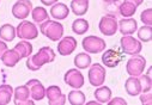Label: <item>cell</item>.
<instances>
[{"label": "cell", "mask_w": 152, "mask_h": 105, "mask_svg": "<svg viewBox=\"0 0 152 105\" xmlns=\"http://www.w3.org/2000/svg\"><path fill=\"white\" fill-rule=\"evenodd\" d=\"M59 0H41L42 5H46V6H49V5H53L55 3H58Z\"/></svg>", "instance_id": "obj_35"}, {"label": "cell", "mask_w": 152, "mask_h": 105, "mask_svg": "<svg viewBox=\"0 0 152 105\" xmlns=\"http://www.w3.org/2000/svg\"><path fill=\"white\" fill-rule=\"evenodd\" d=\"M13 96V88L11 85L3 84L0 85V105H7Z\"/></svg>", "instance_id": "obj_24"}, {"label": "cell", "mask_w": 152, "mask_h": 105, "mask_svg": "<svg viewBox=\"0 0 152 105\" xmlns=\"http://www.w3.org/2000/svg\"><path fill=\"white\" fill-rule=\"evenodd\" d=\"M118 19L114 14H105L101 18L98 28L104 36H113L118 31Z\"/></svg>", "instance_id": "obj_6"}, {"label": "cell", "mask_w": 152, "mask_h": 105, "mask_svg": "<svg viewBox=\"0 0 152 105\" xmlns=\"http://www.w3.org/2000/svg\"><path fill=\"white\" fill-rule=\"evenodd\" d=\"M122 59H124V55L118 49H108L102 55V62L108 68H115L121 62Z\"/></svg>", "instance_id": "obj_14"}, {"label": "cell", "mask_w": 152, "mask_h": 105, "mask_svg": "<svg viewBox=\"0 0 152 105\" xmlns=\"http://www.w3.org/2000/svg\"><path fill=\"white\" fill-rule=\"evenodd\" d=\"M91 56L88 53H79L74 57V64L78 69H86L91 66Z\"/></svg>", "instance_id": "obj_27"}, {"label": "cell", "mask_w": 152, "mask_h": 105, "mask_svg": "<svg viewBox=\"0 0 152 105\" xmlns=\"http://www.w3.org/2000/svg\"><path fill=\"white\" fill-rule=\"evenodd\" d=\"M46 97L48 99L49 105H64L66 104V94L61 92V88L56 85H52L46 88Z\"/></svg>", "instance_id": "obj_10"}, {"label": "cell", "mask_w": 152, "mask_h": 105, "mask_svg": "<svg viewBox=\"0 0 152 105\" xmlns=\"http://www.w3.org/2000/svg\"><path fill=\"white\" fill-rule=\"evenodd\" d=\"M55 60V53L50 47H42L35 55H30L26 57V68L32 72L39 71L41 67L47 63H50Z\"/></svg>", "instance_id": "obj_1"}, {"label": "cell", "mask_w": 152, "mask_h": 105, "mask_svg": "<svg viewBox=\"0 0 152 105\" xmlns=\"http://www.w3.org/2000/svg\"><path fill=\"white\" fill-rule=\"evenodd\" d=\"M19 60L20 56L15 49H7L1 56V61L6 67H15L19 62Z\"/></svg>", "instance_id": "obj_19"}, {"label": "cell", "mask_w": 152, "mask_h": 105, "mask_svg": "<svg viewBox=\"0 0 152 105\" xmlns=\"http://www.w3.org/2000/svg\"><path fill=\"white\" fill-rule=\"evenodd\" d=\"M64 81L66 85L71 86L72 88H80L84 85V75L82 74L80 71L77 69H68V71L65 73L64 77Z\"/></svg>", "instance_id": "obj_12"}, {"label": "cell", "mask_w": 152, "mask_h": 105, "mask_svg": "<svg viewBox=\"0 0 152 105\" xmlns=\"http://www.w3.org/2000/svg\"><path fill=\"white\" fill-rule=\"evenodd\" d=\"M104 3H108V4H114V3H116L119 1V0H103Z\"/></svg>", "instance_id": "obj_37"}, {"label": "cell", "mask_w": 152, "mask_h": 105, "mask_svg": "<svg viewBox=\"0 0 152 105\" xmlns=\"http://www.w3.org/2000/svg\"><path fill=\"white\" fill-rule=\"evenodd\" d=\"M25 85L28 86L29 94L32 100H42L46 97V88L40 80L30 79Z\"/></svg>", "instance_id": "obj_13"}, {"label": "cell", "mask_w": 152, "mask_h": 105, "mask_svg": "<svg viewBox=\"0 0 152 105\" xmlns=\"http://www.w3.org/2000/svg\"><path fill=\"white\" fill-rule=\"evenodd\" d=\"M69 14V9L67 7L66 4L64 3H55L52 5L50 7V16L54 18V19H58V20H62V19H66Z\"/></svg>", "instance_id": "obj_18"}, {"label": "cell", "mask_w": 152, "mask_h": 105, "mask_svg": "<svg viewBox=\"0 0 152 105\" xmlns=\"http://www.w3.org/2000/svg\"><path fill=\"white\" fill-rule=\"evenodd\" d=\"M40 31L47 38L53 42H58L64 36V25L59 22L47 19L40 24Z\"/></svg>", "instance_id": "obj_3"}, {"label": "cell", "mask_w": 152, "mask_h": 105, "mask_svg": "<svg viewBox=\"0 0 152 105\" xmlns=\"http://www.w3.org/2000/svg\"><path fill=\"white\" fill-rule=\"evenodd\" d=\"M32 11V3L30 0H18L12 6V14L17 19H25Z\"/></svg>", "instance_id": "obj_11"}, {"label": "cell", "mask_w": 152, "mask_h": 105, "mask_svg": "<svg viewBox=\"0 0 152 105\" xmlns=\"http://www.w3.org/2000/svg\"><path fill=\"white\" fill-rule=\"evenodd\" d=\"M20 56V59H26L31 55L32 53V44L30 42H28L26 40L25 41H20L19 43H17L13 48Z\"/></svg>", "instance_id": "obj_25"}, {"label": "cell", "mask_w": 152, "mask_h": 105, "mask_svg": "<svg viewBox=\"0 0 152 105\" xmlns=\"http://www.w3.org/2000/svg\"><path fill=\"white\" fill-rule=\"evenodd\" d=\"M131 1H133L134 4H137V6H139V5H141L144 3V0H131Z\"/></svg>", "instance_id": "obj_36"}, {"label": "cell", "mask_w": 152, "mask_h": 105, "mask_svg": "<svg viewBox=\"0 0 152 105\" xmlns=\"http://www.w3.org/2000/svg\"><path fill=\"white\" fill-rule=\"evenodd\" d=\"M16 35V28L12 24H4L0 26V38L5 42H11L15 40Z\"/></svg>", "instance_id": "obj_21"}, {"label": "cell", "mask_w": 152, "mask_h": 105, "mask_svg": "<svg viewBox=\"0 0 152 105\" xmlns=\"http://www.w3.org/2000/svg\"><path fill=\"white\" fill-rule=\"evenodd\" d=\"M89 28H90L89 22L84 18H78L72 23V30L77 35H84L85 32H88Z\"/></svg>", "instance_id": "obj_29"}, {"label": "cell", "mask_w": 152, "mask_h": 105, "mask_svg": "<svg viewBox=\"0 0 152 105\" xmlns=\"http://www.w3.org/2000/svg\"><path fill=\"white\" fill-rule=\"evenodd\" d=\"M9 48H7V44L5 43V41H3V40H0V59H1V56H3V54Z\"/></svg>", "instance_id": "obj_34"}, {"label": "cell", "mask_w": 152, "mask_h": 105, "mask_svg": "<svg viewBox=\"0 0 152 105\" xmlns=\"http://www.w3.org/2000/svg\"><path fill=\"white\" fill-rule=\"evenodd\" d=\"M16 35L22 40H35L39 36V29L34 23L29 20H23L16 28Z\"/></svg>", "instance_id": "obj_5"}, {"label": "cell", "mask_w": 152, "mask_h": 105, "mask_svg": "<svg viewBox=\"0 0 152 105\" xmlns=\"http://www.w3.org/2000/svg\"><path fill=\"white\" fill-rule=\"evenodd\" d=\"M107 104L109 105H118V104H121V105H127V101L124 99V98H120V97H115L114 99H110Z\"/></svg>", "instance_id": "obj_33"}, {"label": "cell", "mask_w": 152, "mask_h": 105, "mask_svg": "<svg viewBox=\"0 0 152 105\" xmlns=\"http://www.w3.org/2000/svg\"><path fill=\"white\" fill-rule=\"evenodd\" d=\"M140 19L145 25H152V10L151 9L144 10L140 14Z\"/></svg>", "instance_id": "obj_31"}, {"label": "cell", "mask_w": 152, "mask_h": 105, "mask_svg": "<svg viewBox=\"0 0 152 105\" xmlns=\"http://www.w3.org/2000/svg\"><path fill=\"white\" fill-rule=\"evenodd\" d=\"M145 67H146L145 57L140 54H135L128 59L127 64H126V71L131 77H138L144 73Z\"/></svg>", "instance_id": "obj_4"}, {"label": "cell", "mask_w": 152, "mask_h": 105, "mask_svg": "<svg viewBox=\"0 0 152 105\" xmlns=\"http://www.w3.org/2000/svg\"><path fill=\"white\" fill-rule=\"evenodd\" d=\"M89 83L92 86H101L105 81V68L99 63H94L89 69Z\"/></svg>", "instance_id": "obj_9"}, {"label": "cell", "mask_w": 152, "mask_h": 105, "mask_svg": "<svg viewBox=\"0 0 152 105\" xmlns=\"http://www.w3.org/2000/svg\"><path fill=\"white\" fill-rule=\"evenodd\" d=\"M77 41H75L74 37L72 36H67V37H64L61 40H59V44H58V51L61 56H67V55H71L75 48H77Z\"/></svg>", "instance_id": "obj_16"}, {"label": "cell", "mask_w": 152, "mask_h": 105, "mask_svg": "<svg viewBox=\"0 0 152 105\" xmlns=\"http://www.w3.org/2000/svg\"><path fill=\"white\" fill-rule=\"evenodd\" d=\"M82 46H83L84 50L86 53H90V54L102 53L107 47L104 40H102L101 37H97V36H88V37H85L83 40V42H82Z\"/></svg>", "instance_id": "obj_7"}, {"label": "cell", "mask_w": 152, "mask_h": 105, "mask_svg": "<svg viewBox=\"0 0 152 105\" xmlns=\"http://www.w3.org/2000/svg\"><path fill=\"white\" fill-rule=\"evenodd\" d=\"M137 9H138L137 4H134L133 1H131V0H125L119 7V12L122 17L128 18V17H132L135 13Z\"/></svg>", "instance_id": "obj_23"}, {"label": "cell", "mask_w": 152, "mask_h": 105, "mask_svg": "<svg viewBox=\"0 0 152 105\" xmlns=\"http://www.w3.org/2000/svg\"><path fill=\"white\" fill-rule=\"evenodd\" d=\"M13 96H15L13 103L16 105H34L35 104V100L30 99V94H29V90L26 85L18 86L17 88H15Z\"/></svg>", "instance_id": "obj_15"}, {"label": "cell", "mask_w": 152, "mask_h": 105, "mask_svg": "<svg viewBox=\"0 0 152 105\" xmlns=\"http://www.w3.org/2000/svg\"><path fill=\"white\" fill-rule=\"evenodd\" d=\"M31 17H32V20H34L35 23H37L39 25H40L41 23H43L45 20L49 19V14H48L47 10H46L45 7H42V6H37V7L32 9V11H31Z\"/></svg>", "instance_id": "obj_26"}, {"label": "cell", "mask_w": 152, "mask_h": 105, "mask_svg": "<svg viewBox=\"0 0 152 105\" xmlns=\"http://www.w3.org/2000/svg\"><path fill=\"white\" fill-rule=\"evenodd\" d=\"M151 86H152L151 77L147 74H140L138 77H129L125 83L126 92L132 97H135L142 92L150 91Z\"/></svg>", "instance_id": "obj_2"}, {"label": "cell", "mask_w": 152, "mask_h": 105, "mask_svg": "<svg viewBox=\"0 0 152 105\" xmlns=\"http://www.w3.org/2000/svg\"><path fill=\"white\" fill-rule=\"evenodd\" d=\"M152 100V93H151V90L147 91V92H142L140 93V101L141 104L144 105H151V101Z\"/></svg>", "instance_id": "obj_32"}, {"label": "cell", "mask_w": 152, "mask_h": 105, "mask_svg": "<svg viewBox=\"0 0 152 105\" xmlns=\"http://www.w3.org/2000/svg\"><path fill=\"white\" fill-rule=\"evenodd\" d=\"M118 29L120 30V32L124 35V36L125 35H132L137 31L138 23L134 18L128 17V18H125L118 23Z\"/></svg>", "instance_id": "obj_17"}, {"label": "cell", "mask_w": 152, "mask_h": 105, "mask_svg": "<svg viewBox=\"0 0 152 105\" xmlns=\"http://www.w3.org/2000/svg\"><path fill=\"white\" fill-rule=\"evenodd\" d=\"M120 44H121L122 51L125 54H128V55L139 54L142 49L140 41L135 40L132 35H125V36H122V38L120 40Z\"/></svg>", "instance_id": "obj_8"}, {"label": "cell", "mask_w": 152, "mask_h": 105, "mask_svg": "<svg viewBox=\"0 0 152 105\" xmlns=\"http://www.w3.org/2000/svg\"><path fill=\"white\" fill-rule=\"evenodd\" d=\"M138 38L141 42H150L152 40V28L151 25H144L138 30Z\"/></svg>", "instance_id": "obj_30"}, {"label": "cell", "mask_w": 152, "mask_h": 105, "mask_svg": "<svg viewBox=\"0 0 152 105\" xmlns=\"http://www.w3.org/2000/svg\"><path fill=\"white\" fill-rule=\"evenodd\" d=\"M89 10V0H72L71 11L75 16H84Z\"/></svg>", "instance_id": "obj_20"}, {"label": "cell", "mask_w": 152, "mask_h": 105, "mask_svg": "<svg viewBox=\"0 0 152 105\" xmlns=\"http://www.w3.org/2000/svg\"><path fill=\"white\" fill-rule=\"evenodd\" d=\"M85 94L79 91V88H74L68 93V103L71 105H83L85 104Z\"/></svg>", "instance_id": "obj_28"}, {"label": "cell", "mask_w": 152, "mask_h": 105, "mask_svg": "<svg viewBox=\"0 0 152 105\" xmlns=\"http://www.w3.org/2000/svg\"><path fill=\"white\" fill-rule=\"evenodd\" d=\"M95 98L101 104H107L111 99V90L107 86H98L95 91Z\"/></svg>", "instance_id": "obj_22"}]
</instances>
